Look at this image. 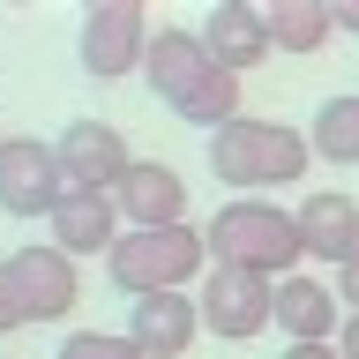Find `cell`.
<instances>
[{
	"instance_id": "1",
	"label": "cell",
	"mask_w": 359,
	"mask_h": 359,
	"mask_svg": "<svg viewBox=\"0 0 359 359\" xmlns=\"http://www.w3.org/2000/svg\"><path fill=\"white\" fill-rule=\"evenodd\" d=\"M202 232H210V262L217 269H255V277H269V285H285L292 262L307 255L299 210H277V202H262V195H232Z\"/></svg>"
},
{
	"instance_id": "2",
	"label": "cell",
	"mask_w": 359,
	"mask_h": 359,
	"mask_svg": "<svg viewBox=\"0 0 359 359\" xmlns=\"http://www.w3.org/2000/svg\"><path fill=\"white\" fill-rule=\"evenodd\" d=\"M307 165H314V142L285 120H232L224 135H210V172L232 195L292 187V180H307Z\"/></svg>"
},
{
	"instance_id": "3",
	"label": "cell",
	"mask_w": 359,
	"mask_h": 359,
	"mask_svg": "<svg viewBox=\"0 0 359 359\" xmlns=\"http://www.w3.org/2000/svg\"><path fill=\"white\" fill-rule=\"evenodd\" d=\"M210 269V232L202 224H165V232H120L105 255V277L128 299H157V292H187Z\"/></svg>"
},
{
	"instance_id": "4",
	"label": "cell",
	"mask_w": 359,
	"mask_h": 359,
	"mask_svg": "<svg viewBox=\"0 0 359 359\" xmlns=\"http://www.w3.org/2000/svg\"><path fill=\"white\" fill-rule=\"evenodd\" d=\"M150 15H142V0H97L83 15V38H75V53H83V75L90 83H120V75H135V67L150 60Z\"/></svg>"
},
{
	"instance_id": "5",
	"label": "cell",
	"mask_w": 359,
	"mask_h": 359,
	"mask_svg": "<svg viewBox=\"0 0 359 359\" xmlns=\"http://www.w3.org/2000/svg\"><path fill=\"white\" fill-rule=\"evenodd\" d=\"M75 195L67 187V165L53 142H38V135H8V150H0V210L8 217H45L53 224V210Z\"/></svg>"
},
{
	"instance_id": "6",
	"label": "cell",
	"mask_w": 359,
	"mask_h": 359,
	"mask_svg": "<svg viewBox=\"0 0 359 359\" xmlns=\"http://www.w3.org/2000/svg\"><path fill=\"white\" fill-rule=\"evenodd\" d=\"M195 299H202V330L224 337V344H247V337H262L277 322V285L255 277V269H217L210 262Z\"/></svg>"
},
{
	"instance_id": "7",
	"label": "cell",
	"mask_w": 359,
	"mask_h": 359,
	"mask_svg": "<svg viewBox=\"0 0 359 359\" xmlns=\"http://www.w3.org/2000/svg\"><path fill=\"white\" fill-rule=\"evenodd\" d=\"M53 150H60L75 195H120V180L135 172V157H128V142H120L112 120H67L53 135Z\"/></svg>"
},
{
	"instance_id": "8",
	"label": "cell",
	"mask_w": 359,
	"mask_h": 359,
	"mask_svg": "<svg viewBox=\"0 0 359 359\" xmlns=\"http://www.w3.org/2000/svg\"><path fill=\"white\" fill-rule=\"evenodd\" d=\"M120 217L128 232H165V224H187V180L172 165H157V157H135V172L120 180Z\"/></svg>"
},
{
	"instance_id": "9",
	"label": "cell",
	"mask_w": 359,
	"mask_h": 359,
	"mask_svg": "<svg viewBox=\"0 0 359 359\" xmlns=\"http://www.w3.org/2000/svg\"><path fill=\"white\" fill-rule=\"evenodd\" d=\"M142 75H150V97H165V105H187L210 75H217V60H210V45H202V30H157L150 38V60H142Z\"/></svg>"
},
{
	"instance_id": "10",
	"label": "cell",
	"mask_w": 359,
	"mask_h": 359,
	"mask_svg": "<svg viewBox=\"0 0 359 359\" xmlns=\"http://www.w3.org/2000/svg\"><path fill=\"white\" fill-rule=\"evenodd\" d=\"M128 337L150 359H180L202 337V299L195 292H157V299H128Z\"/></svg>"
},
{
	"instance_id": "11",
	"label": "cell",
	"mask_w": 359,
	"mask_h": 359,
	"mask_svg": "<svg viewBox=\"0 0 359 359\" xmlns=\"http://www.w3.org/2000/svg\"><path fill=\"white\" fill-rule=\"evenodd\" d=\"M8 262H15L22 292H30V322H60V314L75 307V299H83V277H75V255H60L53 240H38V247H15Z\"/></svg>"
},
{
	"instance_id": "12",
	"label": "cell",
	"mask_w": 359,
	"mask_h": 359,
	"mask_svg": "<svg viewBox=\"0 0 359 359\" xmlns=\"http://www.w3.org/2000/svg\"><path fill=\"white\" fill-rule=\"evenodd\" d=\"M202 45H210V60H217V67L247 75L255 60H269V15L255 8V0H217L210 22H202Z\"/></svg>"
},
{
	"instance_id": "13",
	"label": "cell",
	"mask_w": 359,
	"mask_h": 359,
	"mask_svg": "<svg viewBox=\"0 0 359 359\" xmlns=\"http://www.w3.org/2000/svg\"><path fill=\"white\" fill-rule=\"evenodd\" d=\"M299 240H307V255H322V262H352L359 255V195H337V187H314L307 202H299Z\"/></svg>"
},
{
	"instance_id": "14",
	"label": "cell",
	"mask_w": 359,
	"mask_h": 359,
	"mask_svg": "<svg viewBox=\"0 0 359 359\" xmlns=\"http://www.w3.org/2000/svg\"><path fill=\"white\" fill-rule=\"evenodd\" d=\"M337 307H344V299H337L322 277H285V285H277V330H285V344H337L330 330H344Z\"/></svg>"
},
{
	"instance_id": "15",
	"label": "cell",
	"mask_w": 359,
	"mask_h": 359,
	"mask_svg": "<svg viewBox=\"0 0 359 359\" xmlns=\"http://www.w3.org/2000/svg\"><path fill=\"white\" fill-rule=\"evenodd\" d=\"M120 202L112 195H67L60 210H53V247L60 255H112L120 247Z\"/></svg>"
},
{
	"instance_id": "16",
	"label": "cell",
	"mask_w": 359,
	"mask_h": 359,
	"mask_svg": "<svg viewBox=\"0 0 359 359\" xmlns=\"http://www.w3.org/2000/svg\"><path fill=\"white\" fill-rule=\"evenodd\" d=\"M262 15H269V45L277 53H322L330 30H337L330 0H269Z\"/></svg>"
},
{
	"instance_id": "17",
	"label": "cell",
	"mask_w": 359,
	"mask_h": 359,
	"mask_svg": "<svg viewBox=\"0 0 359 359\" xmlns=\"http://www.w3.org/2000/svg\"><path fill=\"white\" fill-rule=\"evenodd\" d=\"M307 142H314V157H322V165H359V90H344V97H322V105H314Z\"/></svg>"
},
{
	"instance_id": "18",
	"label": "cell",
	"mask_w": 359,
	"mask_h": 359,
	"mask_svg": "<svg viewBox=\"0 0 359 359\" xmlns=\"http://www.w3.org/2000/svg\"><path fill=\"white\" fill-rule=\"evenodd\" d=\"M180 120H187V128H202V135H224L232 120H247V112H240V75H232V67H217V75H210V83L180 105Z\"/></svg>"
},
{
	"instance_id": "19",
	"label": "cell",
	"mask_w": 359,
	"mask_h": 359,
	"mask_svg": "<svg viewBox=\"0 0 359 359\" xmlns=\"http://www.w3.org/2000/svg\"><path fill=\"white\" fill-rule=\"evenodd\" d=\"M53 359H150V352H142L128 330H75Z\"/></svg>"
},
{
	"instance_id": "20",
	"label": "cell",
	"mask_w": 359,
	"mask_h": 359,
	"mask_svg": "<svg viewBox=\"0 0 359 359\" xmlns=\"http://www.w3.org/2000/svg\"><path fill=\"white\" fill-rule=\"evenodd\" d=\"M22 322H30V292H22L15 262H0V337H15Z\"/></svg>"
},
{
	"instance_id": "21",
	"label": "cell",
	"mask_w": 359,
	"mask_h": 359,
	"mask_svg": "<svg viewBox=\"0 0 359 359\" xmlns=\"http://www.w3.org/2000/svg\"><path fill=\"white\" fill-rule=\"evenodd\" d=\"M337 299H344V307L359 314V255H352V262H344V269H337Z\"/></svg>"
},
{
	"instance_id": "22",
	"label": "cell",
	"mask_w": 359,
	"mask_h": 359,
	"mask_svg": "<svg viewBox=\"0 0 359 359\" xmlns=\"http://www.w3.org/2000/svg\"><path fill=\"white\" fill-rule=\"evenodd\" d=\"M337 359H359V314H344V330H337Z\"/></svg>"
},
{
	"instance_id": "23",
	"label": "cell",
	"mask_w": 359,
	"mask_h": 359,
	"mask_svg": "<svg viewBox=\"0 0 359 359\" xmlns=\"http://www.w3.org/2000/svg\"><path fill=\"white\" fill-rule=\"evenodd\" d=\"M330 15H337V30H359V0H330Z\"/></svg>"
},
{
	"instance_id": "24",
	"label": "cell",
	"mask_w": 359,
	"mask_h": 359,
	"mask_svg": "<svg viewBox=\"0 0 359 359\" xmlns=\"http://www.w3.org/2000/svg\"><path fill=\"white\" fill-rule=\"evenodd\" d=\"M285 359H337V344H285Z\"/></svg>"
},
{
	"instance_id": "25",
	"label": "cell",
	"mask_w": 359,
	"mask_h": 359,
	"mask_svg": "<svg viewBox=\"0 0 359 359\" xmlns=\"http://www.w3.org/2000/svg\"><path fill=\"white\" fill-rule=\"evenodd\" d=\"M0 150H8V135H0Z\"/></svg>"
}]
</instances>
